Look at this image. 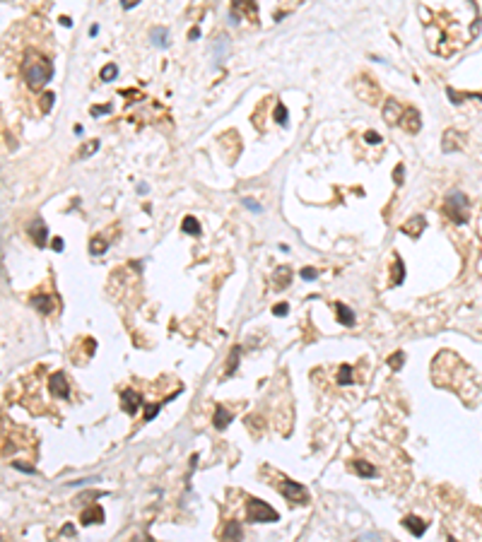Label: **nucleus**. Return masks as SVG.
Returning <instances> with one entry per match:
<instances>
[{"label":"nucleus","mask_w":482,"mask_h":542,"mask_svg":"<svg viewBox=\"0 0 482 542\" xmlns=\"http://www.w3.org/2000/svg\"><path fill=\"white\" fill-rule=\"evenodd\" d=\"M22 73H24V80H27V84L32 87V89H41V87L51 80L53 68H51V61H46V58H41V55L32 53L27 61H24Z\"/></svg>","instance_id":"obj_1"},{"label":"nucleus","mask_w":482,"mask_h":542,"mask_svg":"<svg viewBox=\"0 0 482 542\" xmlns=\"http://www.w3.org/2000/svg\"><path fill=\"white\" fill-rule=\"evenodd\" d=\"M280 514L270 504H265L261 499H248L246 504V521L248 523H275Z\"/></svg>","instance_id":"obj_2"},{"label":"nucleus","mask_w":482,"mask_h":542,"mask_svg":"<svg viewBox=\"0 0 482 542\" xmlns=\"http://www.w3.org/2000/svg\"><path fill=\"white\" fill-rule=\"evenodd\" d=\"M446 215H448L456 224L468 222V198H465L461 191H451V193H448V198H446Z\"/></svg>","instance_id":"obj_3"},{"label":"nucleus","mask_w":482,"mask_h":542,"mask_svg":"<svg viewBox=\"0 0 482 542\" xmlns=\"http://www.w3.org/2000/svg\"><path fill=\"white\" fill-rule=\"evenodd\" d=\"M275 489H277L287 501H292V504H306V501H309V492H306V487L299 485V482H292V479H287V477L277 479Z\"/></svg>","instance_id":"obj_4"},{"label":"nucleus","mask_w":482,"mask_h":542,"mask_svg":"<svg viewBox=\"0 0 482 542\" xmlns=\"http://www.w3.org/2000/svg\"><path fill=\"white\" fill-rule=\"evenodd\" d=\"M48 390L55 395V398H70V381L65 376V371H55L53 376L48 378Z\"/></svg>","instance_id":"obj_5"},{"label":"nucleus","mask_w":482,"mask_h":542,"mask_svg":"<svg viewBox=\"0 0 482 542\" xmlns=\"http://www.w3.org/2000/svg\"><path fill=\"white\" fill-rule=\"evenodd\" d=\"M121 403H123V410H126L128 414H135L140 407H143V395L137 393V390H133V388H126L123 393H121Z\"/></svg>","instance_id":"obj_6"},{"label":"nucleus","mask_w":482,"mask_h":542,"mask_svg":"<svg viewBox=\"0 0 482 542\" xmlns=\"http://www.w3.org/2000/svg\"><path fill=\"white\" fill-rule=\"evenodd\" d=\"M355 89H357V94H359V97L366 101V104H374V101H376V97H379V87H376V84H374L369 77H359V80H357V87H355Z\"/></svg>","instance_id":"obj_7"},{"label":"nucleus","mask_w":482,"mask_h":542,"mask_svg":"<svg viewBox=\"0 0 482 542\" xmlns=\"http://www.w3.org/2000/svg\"><path fill=\"white\" fill-rule=\"evenodd\" d=\"M401 118H403L401 104L395 99H386V104H383V121L388 126H393V123H401Z\"/></svg>","instance_id":"obj_8"},{"label":"nucleus","mask_w":482,"mask_h":542,"mask_svg":"<svg viewBox=\"0 0 482 542\" xmlns=\"http://www.w3.org/2000/svg\"><path fill=\"white\" fill-rule=\"evenodd\" d=\"M29 236L34 239V244H37L39 248L46 246V239H48V229H46L44 220H34L32 224H29Z\"/></svg>","instance_id":"obj_9"},{"label":"nucleus","mask_w":482,"mask_h":542,"mask_svg":"<svg viewBox=\"0 0 482 542\" xmlns=\"http://www.w3.org/2000/svg\"><path fill=\"white\" fill-rule=\"evenodd\" d=\"M80 521H82V525H99V523H104V508H101L99 504L90 506L87 511H82Z\"/></svg>","instance_id":"obj_10"},{"label":"nucleus","mask_w":482,"mask_h":542,"mask_svg":"<svg viewBox=\"0 0 482 542\" xmlns=\"http://www.w3.org/2000/svg\"><path fill=\"white\" fill-rule=\"evenodd\" d=\"M403 128L408 130V133H417L419 128H422V121H419V111L417 109H405V113H403Z\"/></svg>","instance_id":"obj_11"},{"label":"nucleus","mask_w":482,"mask_h":542,"mask_svg":"<svg viewBox=\"0 0 482 542\" xmlns=\"http://www.w3.org/2000/svg\"><path fill=\"white\" fill-rule=\"evenodd\" d=\"M222 540H224V542H241V540H244L241 523H237V521H229V523L224 525V530H222Z\"/></svg>","instance_id":"obj_12"},{"label":"nucleus","mask_w":482,"mask_h":542,"mask_svg":"<svg viewBox=\"0 0 482 542\" xmlns=\"http://www.w3.org/2000/svg\"><path fill=\"white\" fill-rule=\"evenodd\" d=\"M403 525H405V530H410L415 537H422L424 530H427V523H424L422 518H417V516H405V518H403Z\"/></svg>","instance_id":"obj_13"},{"label":"nucleus","mask_w":482,"mask_h":542,"mask_svg":"<svg viewBox=\"0 0 482 542\" xmlns=\"http://www.w3.org/2000/svg\"><path fill=\"white\" fill-rule=\"evenodd\" d=\"M424 224H427V222H424V217H422V215H417V217H412V220L405 222V224L401 227V231H403V234H408V236H419V234H422V229H424Z\"/></svg>","instance_id":"obj_14"},{"label":"nucleus","mask_w":482,"mask_h":542,"mask_svg":"<svg viewBox=\"0 0 482 542\" xmlns=\"http://www.w3.org/2000/svg\"><path fill=\"white\" fill-rule=\"evenodd\" d=\"M232 419H234L232 412H229L227 407L219 405L217 410H215V414H212V427H215V429H227L229 424H232Z\"/></svg>","instance_id":"obj_15"},{"label":"nucleus","mask_w":482,"mask_h":542,"mask_svg":"<svg viewBox=\"0 0 482 542\" xmlns=\"http://www.w3.org/2000/svg\"><path fill=\"white\" fill-rule=\"evenodd\" d=\"M335 316L343 325H355V313H352V309L345 306V304H340V302L335 304Z\"/></svg>","instance_id":"obj_16"},{"label":"nucleus","mask_w":482,"mask_h":542,"mask_svg":"<svg viewBox=\"0 0 482 542\" xmlns=\"http://www.w3.org/2000/svg\"><path fill=\"white\" fill-rule=\"evenodd\" d=\"M32 306H34L39 313H51L53 302H51V296H48V294H34V296H32Z\"/></svg>","instance_id":"obj_17"},{"label":"nucleus","mask_w":482,"mask_h":542,"mask_svg":"<svg viewBox=\"0 0 482 542\" xmlns=\"http://www.w3.org/2000/svg\"><path fill=\"white\" fill-rule=\"evenodd\" d=\"M227 53H229V39L227 37H217V39H215V44H212V58H215V61H222Z\"/></svg>","instance_id":"obj_18"},{"label":"nucleus","mask_w":482,"mask_h":542,"mask_svg":"<svg viewBox=\"0 0 482 542\" xmlns=\"http://www.w3.org/2000/svg\"><path fill=\"white\" fill-rule=\"evenodd\" d=\"M352 470H355L359 477H376V468H374L372 463H366V460H355L352 463Z\"/></svg>","instance_id":"obj_19"},{"label":"nucleus","mask_w":482,"mask_h":542,"mask_svg":"<svg viewBox=\"0 0 482 542\" xmlns=\"http://www.w3.org/2000/svg\"><path fill=\"white\" fill-rule=\"evenodd\" d=\"M290 280H292V273H290V267H277L275 270V275H273V285L277 287V289H285V287L290 285Z\"/></svg>","instance_id":"obj_20"},{"label":"nucleus","mask_w":482,"mask_h":542,"mask_svg":"<svg viewBox=\"0 0 482 542\" xmlns=\"http://www.w3.org/2000/svg\"><path fill=\"white\" fill-rule=\"evenodd\" d=\"M150 41H152L155 46H166V44H169V29H166V27H155L152 32H150Z\"/></svg>","instance_id":"obj_21"},{"label":"nucleus","mask_w":482,"mask_h":542,"mask_svg":"<svg viewBox=\"0 0 482 542\" xmlns=\"http://www.w3.org/2000/svg\"><path fill=\"white\" fill-rule=\"evenodd\" d=\"M461 135H458V133H456V130H446L444 133V145H441V147H444V152H453V149H461Z\"/></svg>","instance_id":"obj_22"},{"label":"nucleus","mask_w":482,"mask_h":542,"mask_svg":"<svg viewBox=\"0 0 482 542\" xmlns=\"http://www.w3.org/2000/svg\"><path fill=\"white\" fill-rule=\"evenodd\" d=\"M403 280H405V267H403V258L395 253V258H393V285H403Z\"/></svg>","instance_id":"obj_23"},{"label":"nucleus","mask_w":482,"mask_h":542,"mask_svg":"<svg viewBox=\"0 0 482 542\" xmlns=\"http://www.w3.org/2000/svg\"><path fill=\"white\" fill-rule=\"evenodd\" d=\"M181 229H183V234H191V236H201V224H198V220H195V217H183Z\"/></svg>","instance_id":"obj_24"},{"label":"nucleus","mask_w":482,"mask_h":542,"mask_svg":"<svg viewBox=\"0 0 482 542\" xmlns=\"http://www.w3.org/2000/svg\"><path fill=\"white\" fill-rule=\"evenodd\" d=\"M239 354H241V347H239V345H234V347H232V354H229V359H227V376H232V374H237V367H239Z\"/></svg>","instance_id":"obj_25"},{"label":"nucleus","mask_w":482,"mask_h":542,"mask_svg":"<svg viewBox=\"0 0 482 542\" xmlns=\"http://www.w3.org/2000/svg\"><path fill=\"white\" fill-rule=\"evenodd\" d=\"M119 77V65L116 63H109L101 68V80H106V82H111V80H116Z\"/></svg>","instance_id":"obj_26"},{"label":"nucleus","mask_w":482,"mask_h":542,"mask_svg":"<svg viewBox=\"0 0 482 542\" xmlns=\"http://www.w3.org/2000/svg\"><path fill=\"white\" fill-rule=\"evenodd\" d=\"M106 246H109V244H106V239H101V236H94V239L90 241V251L94 256H101V253L106 251Z\"/></svg>","instance_id":"obj_27"},{"label":"nucleus","mask_w":482,"mask_h":542,"mask_svg":"<svg viewBox=\"0 0 482 542\" xmlns=\"http://www.w3.org/2000/svg\"><path fill=\"white\" fill-rule=\"evenodd\" d=\"M337 383H340V386H350V383H352V367H347V364H343V367H340Z\"/></svg>","instance_id":"obj_28"},{"label":"nucleus","mask_w":482,"mask_h":542,"mask_svg":"<svg viewBox=\"0 0 482 542\" xmlns=\"http://www.w3.org/2000/svg\"><path fill=\"white\" fill-rule=\"evenodd\" d=\"M232 10H234V12H241V15H244V12H248V15H256V3H234V5H232Z\"/></svg>","instance_id":"obj_29"},{"label":"nucleus","mask_w":482,"mask_h":542,"mask_svg":"<svg viewBox=\"0 0 482 542\" xmlns=\"http://www.w3.org/2000/svg\"><path fill=\"white\" fill-rule=\"evenodd\" d=\"M403 362H405V352H395V354L388 357V367H391V369H401Z\"/></svg>","instance_id":"obj_30"},{"label":"nucleus","mask_w":482,"mask_h":542,"mask_svg":"<svg viewBox=\"0 0 482 542\" xmlns=\"http://www.w3.org/2000/svg\"><path fill=\"white\" fill-rule=\"evenodd\" d=\"M275 121H277L280 126H287V109H285V104H277V106H275Z\"/></svg>","instance_id":"obj_31"},{"label":"nucleus","mask_w":482,"mask_h":542,"mask_svg":"<svg viewBox=\"0 0 482 542\" xmlns=\"http://www.w3.org/2000/svg\"><path fill=\"white\" fill-rule=\"evenodd\" d=\"M99 149V140H92L90 145H84V147L80 149V157H90V155H94Z\"/></svg>","instance_id":"obj_32"},{"label":"nucleus","mask_w":482,"mask_h":542,"mask_svg":"<svg viewBox=\"0 0 482 542\" xmlns=\"http://www.w3.org/2000/svg\"><path fill=\"white\" fill-rule=\"evenodd\" d=\"M159 410H162V405H147V410H145V422H152L157 414H159Z\"/></svg>","instance_id":"obj_33"},{"label":"nucleus","mask_w":482,"mask_h":542,"mask_svg":"<svg viewBox=\"0 0 482 542\" xmlns=\"http://www.w3.org/2000/svg\"><path fill=\"white\" fill-rule=\"evenodd\" d=\"M316 277H319V270H316V267H304V270H301V280H306V282L316 280Z\"/></svg>","instance_id":"obj_34"},{"label":"nucleus","mask_w":482,"mask_h":542,"mask_svg":"<svg viewBox=\"0 0 482 542\" xmlns=\"http://www.w3.org/2000/svg\"><path fill=\"white\" fill-rule=\"evenodd\" d=\"M53 99H55V97L51 92L41 97V111H44V113H46V111H51V106H53Z\"/></svg>","instance_id":"obj_35"},{"label":"nucleus","mask_w":482,"mask_h":542,"mask_svg":"<svg viewBox=\"0 0 482 542\" xmlns=\"http://www.w3.org/2000/svg\"><path fill=\"white\" fill-rule=\"evenodd\" d=\"M364 140H366L369 145H379V142H381V135H379L376 130H366V135H364Z\"/></svg>","instance_id":"obj_36"},{"label":"nucleus","mask_w":482,"mask_h":542,"mask_svg":"<svg viewBox=\"0 0 482 542\" xmlns=\"http://www.w3.org/2000/svg\"><path fill=\"white\" fill-rule=\"evenodd\" d=\"M273 313H275V316H287V313H290V304H285V302H282V304H275V306H273Z\"/></svg>","instance_id":"obj_37"},{"label":"nucleus","mask_w":482,"mask_h":542,"mask_svg":"<svg viewBox=\"0 0 482 542\" xmlns=\"http://www.w3.org/2000/svg\"><path fill=\"white\" fill-rule=\"evenodd\" d=\"M111 111V104H104V106H92V116L97 118V116H101V113H109Z\"/></svg>","instance_id":"obj_38"},{"label":"nucleus","mask_w":482,"mask_h":542,"mask_svg":"<svg viewBox=\"0 0 482 542\" xmlns=\"http://www.w3.org/2000/svg\"><path fill=\"white\" fill-rule=\"evenodd\" d=\"M244 205H246V207H248V210L258 212V215L263 212V207H261V205H258V202H256V200H251V198H244Z\"/></svg>","instance_id":"obj_39"},{"label":"nucleus","mask_w":482,"mask_h":542,"mask_svg":"<svg viewBox=\"0 0 482 542\" xmlns=\"http://www.w3.org/2000/svg\"><path fill=\"white\" fill-rule=\"evenodd\" d=\"M403 174H405V166L398 164V166H395V171H393V178H395V184H398V186L403 184Z\"/></svg>","instance_id":"obj_40"},{"label":"nucleus","mask_w":482,"mask_h":542,"mask_svg":"<svg viewBox=\"0 0 482 542\" xmlns=\"http://www.w3.org/2000/svg\"><path fill=\"white\" fill-rule=\"evenodd\" d=\"M12 468H15V470H22V472H29V475H34V468H32V465H27V463H15Z\"/></svg>","instance_id":"obj_41"},{"label":"nucleus","mask_w":482,"mask_h":542,"mask_svg":"<svg viewBox=\"0 0 482 542\" xmlns=\"http://www.w3.org/2000/svg\"><path fill=\"white\" fill-rule=\"evenodd\" d=\"M92 482H99V477H87V479H77V482H73V487H84V485H92Z\"/></svg>","instance_id":"obj_42"},{"label":"nucleus","mask_w":482,"mask_h":542,"mask_svg":"<svg viewBox=\"0 0 482 542\" xmlns=\"http://www.w3.org/2000/svg\"><path fill=\"white\" fill-rule=\"evenodd\" d=\"M357 542H379V535H374V533L362 535V537H357Z\"/></svg>","instance_id":"obj_43"},{"label":"nucleus","mask_w":482,"mask_h":542,"mask_svg":"<svg viewBox=\"0 0 482 542\" xmlns=\"http://www.w3.org/2000/svg\"><path fill=\"white\" fill-rule=\"evenodd\" d=\"M137 3H140V0H123V8H126V10H130V8H135Z\"/></svg>","instance_id":"obj_44"},{"label":"nucleus","mask_w":482,"mask_h":542,"mask_svg":"<svg viewBox=\"0 0 482 542\" xmlns=\"http://www.w3.org/2000/svg\"><path fill=\"white\" fill-rule=\"evenodd\" d=\"M147 191H150V186H147V184H137V193H140V195H145Z\"/></svg>","instance_id":"obj_45"},{"label":"nucleus","mask_w":482,"mask_h":542,"mask_svg":"<svg viewBox=\"0 0 482 542\" xmlns=\"http://www.w3.org/2000/svg\"><path fill=\"white\" fill-rule=\"evenodd\" d=\"M51 246H53V251H61V248H63V239H53Z\"/></svg>","instance_id":"obj_46"},{"label":"nucleus","mask_w":482,"mask_h":542,"mask_svg":"<svg viewBox=\"0 0 482 542\" xmlns=\"http://www.w3.org/2000/svg\"><path fill=\"white\" fill-rule=\"evenodd\" d=\"M188 37H191V39H198V37H201V29H198V27H193L191 32H188Z\"/></svg>","instance_id":"obj_47"},{"label":"nucleus","mask_w":482,"mask_h":542,"mask_svg":"<svg viewBox=\"0 0 482 542\" xmlns=\"http://www.w3.org/2000/svg\"><path fill=\"white\" fill-rule=\"evenodd\" d=\"M63 535H75V528H73V525H65V528H63Z\"/></svg>","instance_id":"obj_48"},{"label":"nucleus","mask_w":482,"mask_h":542,"mask_svg":"<svg viewBox=\"0 0 482 542\" xmlns=\"http://www.w3.org/2000/svg\"><path fill=\"white\" fill-rule=\"evenodd\" d=\"M61 24H65V27H70V24H73V19H70V17H61Z\"/></svg>","instance_id":"obj_49"},{"label":"nucleus","mask_w":482,"mask_h":542,"mask_svg":"<svg viewBox=\"0 0 482 542\" xmlns=\"http://www.w3.org/2000/svg\"><path fill=\"white\" fill-rule=\"evenodd\" d=\"M135 542H152V540H150V537H145V540H135Z\"/></svg>","instance_id":"obj_50"},{"label":"nucleus","mask_w":482,"mask_h":542,"mask_svg":"<svg viewBox=\"0 0 482 542\" xmlns=\"http://www.w3.org/2000/svg\"><path fill=\"white\" fill-rule=\"evenodd\" d=\"M446 542H458V540H456V537H448V540H446Z\"/></svg>","instance_id":"obj_51"}]
</instances>
